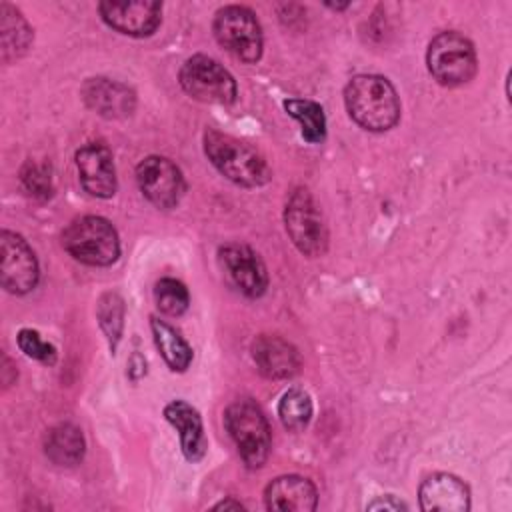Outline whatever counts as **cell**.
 <instances>
[{"label": "cell", "mask_w": 512, "mask_h": 512, "mask_svg": "<svg viewBox=\"0 0 512 512\" xmlns=\"http://www.w3.org/2000/svg\"><path fill=\"white\" fill-rule=\"evenodd\" d=\"M348 116L368 132H386L400 120V98L386 76L358 74L344 86Z\"/></svg>", "instance_id": "6da1fadb"}, {"label": "cell", "mask_w": 512, "mask_h": 512, "mask_svg": "<svg viewBox=\"0 0 512 512\" xmlns=\"http://www.w3.org/2000/svg\"><path fill=\"white\" fill-rule=\"evenodd\" d=\"M202 142L206 158L230 182L244 188H258L272 178L266 158L244 140L214 128H206Z\"/></svg>", "instance_id": "7a4b0ae2"}, {"label": "cell", "mask_w": 512, "mask_h": 512, "mask_svg": "<svg viewBox=\"0 0 512 512\" xmlns=\"http://www.w3.org/2000/svg\"><path fill=\"white\" fill-rule=\"evenodd\" d=\"M224 428L236 444L246 468L258 470L266 464L272 446V432L262 408L254 400L242 398L232 402L224 410Z\"/></svg>", "instance_id": "3957f363"}, {"label": "cell", "mask_w": 512, "mask_h": 512, "mask_svg": "<svg viewBox=\"0 0 512 512\" xmlns=\"http://www.w3.org/2000/svg\"><path fill=\"white\" fill-rule=\"evenodd\" d=\"M62 246L86 266H110L120 256L116 228L110 220L94 214L74 218L62 232Z\"/></svg>", "instance_id": "277c9868"}, {"label": "cell", "mask_w": 512, "mask_h": 512, "mask_svg": "<svg viewBox=\"0 0 512 512\" xmlns=\"http://www.w3.org/2000/svg\"><path fill=\"white\" fill-rule=\"evenodd\" d=\"M426 66L432 78L446 86H462L470 82L478 70L474 44L456 30L436 34L426 50Z\"/></svg>", "instance_id": "5b68a950"}, {"label": "cell", "mask_w": 512, "mask_h": 512, "mask_svg": "<svg viewBox=\"0 0 512 512\" xmlns=\"http://www.w3.org/2000/svg\"><path fill=\"white\" fill-rule=\"evenodd\" d=\"M212 32L216 42L234 58L254 64L262 56L264 36L256 14L240 4H228L216 10Z\"/></svg>", "instance_id": "8992f818"}, {"label": "cell", "mask_w": 512, "mask_h": 512, "mask_svg": "<svg viewBox=\"0 0 512 512\" xmlns=\"http://www.w3.org/2000/svg\"><path fill=\"white\" fill-rule=\"evenodd\" d=\"M284 226L300 254L324 256L328 250V226L320 206L308 188H294L284 206Z\"/></svg>", "instance_id": "52a82bcc"}, {"label": "cell", "mask_w": 512, "mask_h": 512, "mask_svg": "<svg viewBox=\"0 0 512 512\" xmlns=\"http://www.w3.org/2000/svg\"><path fill=\"white\" fill-rule=\"evenodd\" d=\"M178 82L190 98L206 104L228 106L238 94L234 76L218 60L206 54L190 56L180 66Z\"/></svg>", "instance_id": "ba28073f"}, {"label": "cell", "mask_w": 512, "mask_h": 512, "mask_svg": "<svg viewBox=\"0 0 512 512\" xmlns=\"http://www.w3.org/2000/svg\"><path fill=\"white\" fill-rule=\"evenodd\" d=\"M40 268L30 244L16 232H0V282L10 294H28L36 288Z\"/></svg>", "instance_id": "9c48e42d"}, {"label": "cell", "mask_w": 512, "mask_h": 512, "mask_svg": "<svg viewBox=\"0 0 512 512\" xmlns=\"http://www.w3.org/2000/svg\"><path fill=\"white\" fill-rule=\"evenodd\" d=\"M136 182L142 196L160 210L174 208L186 190L180 168L166 156H146L140 160Z\"/></svg>", "instance_id": "30bf717a"}, {"label": "cell", "mask_w": 512, "mask_h": 512, "mask_svg": "<svg viewBox=\"0 0 512 512\" xmlns=\"http://www.w3.org/2000/svg\"><path fill=\"white\" fill-rule=\"evenodd\" d=\"M218 262L226 280L244 296L260 298L268 288V272L262 258L246 244L230 242L218 248Z\"/></svg>", "instance_id": "8fae6325"}, {"label": "cell", "mask_w": 512, "mask_h": 512, "mask_svg": "<svg viewBox=\"0 0 512 512\" xmlns=\"http://www.w3.org/2000/svg\"><path fill=\"white\" fill-rule=\"evenodd\" d=\"M98 12L112 30L134 38L152 36L162 22V4L156 0H104Z\"/></svg>", "instance_id": "7c38bea8"}, {"label": "cell", "mask_w": 512, "mask_h": 512, "mask_svg": "<svg viewBox=\"0 0 512 512\" xmlns=\"http://www.w3.org/2000/svg\"><path fill=\"white\" fill-rule=\"evenodd\" d=\"M76 170L82 188L94 198H112L118 188L112 152L102 142H88L76 152Z\"/></svg>", "instance_id": "4fadbf2b"}, {"label": "cell", "mask_w": 512, "mask_h": 512, "mask_svg": "<svg viewBox=\"0 0 512 512\" xmlns=\"http://www.w3.org/2000/svg\"><path fill=\"white\" fill-rule=\"evenodd\" d=\"M80 94H82L84 104L92 112H96L98 116L108 118V120L128 118V116H132V112L136 108L134 90L120 80H112V78H104V76L88 78L82 84Z\"/></svg>", "instance_id": "5bb4252c"}, {"label": "cell", "mask_w": 512, "mask_h": 512, "mask_svg": "<svg viewBox=\"0 0 512 512\" xmlns=\"http://www.w3.org/2000/svg\"><path fill=\"white\" fill-rule=\"evenodd\" d=\"M258 372L270 380H286L298 374L302 366L300 352L278 334H260L250 346Z\"/></svg>", "instance_id": "9a60e30c"}, {"label": "cell", "mask_w": 512, "mask_h": 512, "mask_svg": "<svg viewBox=\"0 0 512 512\" xmlns=\"http://www.w3.org/2000/svg\"><path fill=\"white\" fill-rule=\"evenodd\" d=\"M318 504L316 486L298 474H284L274 478L264 488V506L282 512H312Z\"/></svg>", "instance_id": "2e32d148"}, {"label": "cell", "mask_w": 512, "mask_h": 512, "mask_svg": "<svg viewBox=\"0 0 512 512\" xmlns=\"http://www.w3.org/2000/svg\"><path fill=\"white\" fill-rule=\"evenodd\" d=\"M422 510L466 512L470 510V490L454 474L436 472L422 480L418 490Z\"/></svg>", "instance_id": "e0dca14e"}, {"label": "cell", "mask_w": 512, "mask_h": 512, "mask_svg": "<svg viewBox=\"0 0 512 512\" xmlns=\"http://www.w3.org/2000/svg\"><path fill=\"white\" fill-rule=\"evenodd\" d=\"M164 418L176 428L184 458L188 462H200L206 454L208 440L198 410L184 400H172L164 408Z\"/></svg>", "instance_id": "ac0fdd59"}, {"label": "cell", "mask_w": 512, "mask_h": 512, "mask_svg": "<svg viewBox=\"0 0 512 512\" xmlns=\"http://www.w3.org/2000/svg\"><path fill=\"white\" fill-rule=\"evenodd\" d=\"M34 40L32 26L18 8L8 2L0 4V52L2 62L10 64L22 58Z\"/></svg>", "instance_id": "d6986e66"}, {"label": "cell", "mask_w": 512, "mask_h": 512, "mask_svg": "<svg viewBox=\"0 0 512 512\" xmlns=\"http://www.w3.org/2000/svg\"><path fill=\"white\" fill-rule=\"evenodd\" d=\"M84 452V434L72 422H60L52 426L44 436V454L56 466H76L84 458Z\"/></svg>", "instance_id": "ffe728a7"}, {"label": "cell", "mask_w": 512, "mask_h": 512, "mask_svg": "<svg viewBox=\"0 0 512 512\" xmlns=\"http://www.w3.org/2000/svg\"><path fill=\"white\" fill-rule=\"evenodd\" d=\"M150 330L154 336V344L168 368L172 372H186L194 352L190 344L180 336V332L156 316L150 318Z\"/></svg>", "instance_id": "44dd1931"}, {"label": "cell", "mask_w": 512, "mask_h": 512, "mask_svg": "<svg viewBox=\"0 0 512 512\" xmlns=\"http://www.w3.org/2000/svg\"><path fill=\"white\" fill-rule=\"evenodd\" d=\"M284 110L300 124V134L310 144H320L326 138L324 108L308 98L284 100Z\"/></svg>", "instance_id": "7402d4cb"}, {"label": "cell", "mask_w": 512, "mask_h": 512, "mask_svg": "<svg viewBox=\"0 0 512 512\" xmlns=\"http://www.w3.org/2000/svg\"><path fill=\"white\" fill-rule=\"evenodd\" d=\"M312 412H314L312 398L302 388H288L278 402L280 422L290 432L304 430L312 420Z\"/></svg>", "instance_id": "603a6c76"}, {"label": "cell", "mask_w": 512, "mask_h": 512, "mask_svg": "<svg viewBox=\"0 0 512 512\" xmlns=\"http://www.w3.org/2000/svg\"><path fill=\"white\" fill-rule=\"evenodd\" d=\"M96 316L102 332L108 338L110 350H116L124 328V300L116 292L102 294L98 300Z\"/></svg>", "instance_id": "cb8c5ba5"}, {"label": "cell", "mask_w": 512, "mask_h": 512, "mask_svg": "<svg viewBox=\"0 0 512 512\" xmlns=\"http://www.w3.org/2000/svg\"><path fill=\"white\" fill-rule=\"evenodd\" d=\"M154 300L162 314L180 316L188 310L190 294L188 288L176 278H162L154 286Z\"/></svg>", "instance_id": "d4e9b609"}, {"label": "cell", "mask_w": 512, "mask_h": 512, "mask_svg": "<svg viewBox=\"0 0 512 512\" xmlns=\"http://www.w3.org/2000/svg\"><path fill=\"white\" fill-rule=\"evenodd\" d=\"M16 344H18V348L28 356V358H34V360H38V362H42V364H46V366H52L54 362H56V356H58V352H56V348L50 344V342H46L36 330H32V328H22L20 332H18V336H16Z\"/></svg>", "instance_id": "484cf974"}, {"label": "cell", "mask_w": 512, "mask_h": 512, "mask_svg": "<svg viewBox=\"0 0 512 512\" xmlns=\"http://www.w3.org/2000/svg\"><path fill=\"white\" fill-rule=\"evenodd\" d=\"M20 180L24 190L40 200H46L52 196V178L50 170L44 164L28 160L20 172Z\"/></svg>", "instance_id": "4316f807"}, {"label": "cell", "mask_w": 512, "mask_h": 512, "mask_svg": "<svg viewBox=\"0 0 512 512\" xmlns=\"http://www.w3.org/2000/svg\"><path fill=\"white\" fill-rule=\"evenodd\" d=\"M368 510H408V506L398 500L396 496L392 494H386V496H378L376 500H372L368 506Z\"/></svg>", "instance_id": "83f0119b"}, {"label": "cell", "mask_w": 512, "mask_h": 512, "mask_svg": "<svg viewBox=\"0 0 512 512\" xmlns=\"http://www.w3.org/2000/svg\"><path fill=\"white\" fill-rule=\"evenodd\" d=\"M228 510V508H234V510H238V508H244V504L242 502H238V500H232V498H228V500H222V502H218V504H214V510Z\"/></svg>", "instance_id": "f1b7e54d"}, {"label": "cell", "mask_w": 512, "mask_h": 512, "mask_svg": "<svg viewBox=\"0 0 512 512\" xmlns=\"http://www.w3.org/2000/svg\"><path fill=\"white\" fill-rule=\"evenodd\" d=\"M328 8H332V10H344L348 4H326Z\"/></svg>", "instance_id": "f546056e"}]
</instances>
